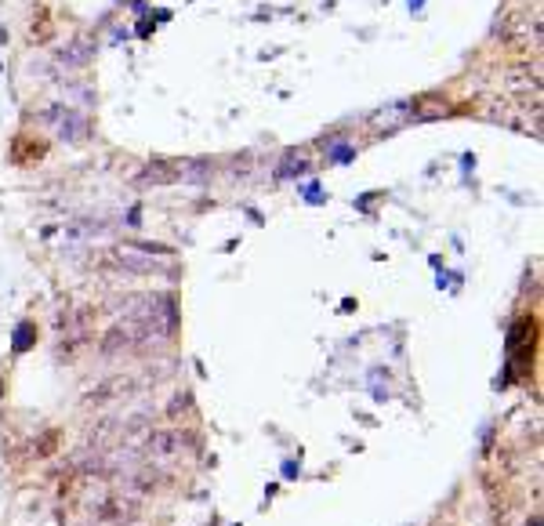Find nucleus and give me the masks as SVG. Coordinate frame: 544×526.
I'll return each instance as SVG.
<instances>
[{
	"label": "nucleus",
	"mask_w": 544,
	"mask_h": 526,
	"mask_svg": "<svg viewBox=\"0 0 544 526\" xmlns=\"http://www.w3.org/2000/svg\"><path fill=\"white\" fill-rule=\"evenodd\" d=\"M116 258H120L124 265H131V272H156V269H160L149 254H142V250H134V247H120Z\"/></svg>",
	"instance_id": "1"
}]
</instances>
